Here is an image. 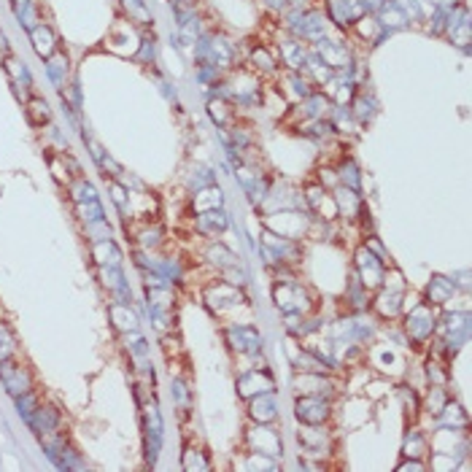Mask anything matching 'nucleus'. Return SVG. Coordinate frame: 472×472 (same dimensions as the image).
I'll return each instance as SVG.
<instances>
[{"mask_svg": "<svg viewBox=\"0 0 472 472\" xmlns=\"http://www.w3.org/2000/svg\"><path fill=\"white\" fill-rule=\"evenodd\" d=\"M0 386L11 399H17L24 391L36 389V372L20 356H14L8 362H0Z\"/></svg>", "mask_w": 472, "mask_h": 472, "instance_id": "f257e3e1", "label": "nucleus"}, {"mask_svg": "<svg viewBox=\"0 0 472 472\" xmlns=\"http://www.w3.org/2000/svg\"><path fill=\"white\" fill-rule=\"evenodd\" d=\"M24 424L30 427L33 434H38V437H41V434H46V432L62 429V411L57 408V405H52V402L41 399V402H38V408L24 418Z\"/></svg>", "mask_w": 472, "mask_h": 472, "instance_id": "f03ea898", "label": "nucleus"}, {"mask_svg": "<svg viewBox=\"0 0 472 472\" xmlns=\"http://www.w3.org/2000/svg\"><path fill=\"white\" fill-rule=\"evenodd\" d=\"M30 33V41H33V49H36V54L38 57H52L57 49H60V38H57V33H54V27L49 24V22H38L33 30H27Z\"/></svg>", "mask_w": 472, "mask_h": 472, "instance_id": "7ed1b4c3", "label": "nucleus"}, {"mask_svg": "<svg viewBox=\"0 0 472 472\" xmlns=\"http://www.w3.org/2000/svg\"><path fill=\"white\" fill-rule=\"evenodd\" d=\"M46 76H49V82L54 84L57 89H62L65 84H68V76H70V60H68V54L57 49L52 57H46Z\"/></svg>", "mask_w": 472, "mask_h": 472, "instance_id": "20e7f679", "label": "nucleus"}, {"mask_svg": "<svg viewBox=\"0 0 472 472\" xmlns=\"http://www.w3.org/2000/svg\"><path fill=\"white\" fill-rule=\"evenodd\" d=\"M24 116H27V122L30 127H49L52 124V108L49 103L43 100L41 95H33V98H27L24 100Z\"/></svg>", "mask_w": 472, "mask_h": 472, "instance_id": "39448f33", "label": "nucleus"}, {"mask_svg": "<svg viewBox=\"0 0 472 472\" xmlns=\"http://www.w3.org/2000/svg\"><path fill=\"white\" fill-rule=\"evenodd\" d=\"M89 254H92V259H95V265H98V267L119 265V262H122V251L116 248V243H114L111 238H105V241H98V243H92Z\"/></svg>", "mask_w": 472, "mask_h": 472, "instance_id": "423d86ee", "label": "nucleus"}, {"mask_svg": "<svg viewBox=\"0 0 472 472\" xmlns=\"http://www.w3.org/2000/svg\"><path fill=\"white\" fill-rule=\"evenodd\" d=\"M14 356H20L17 332H14V327H11L6 319H0V362H8V359H14Z\"/></svg>", "mask_w": 472, "mask_h": 472, "instance_id": "0eeeda50", "label": "nucleus"}, {"mask_svg": "<svg viewBox=\"0 0 472 472\" xmlns=\"http://www.w3.org/2000/svg\"><path fill=\"white\" fill-rule=\"evenodd\" d=\"M108 316H111V321H114V327L119 329V332H132V329L138 327V319H135V313L130 310L127 303H114L111 308H108Z\"/></svg>", "mask_w": 472, "mask_h": 472, "instance_id": "6e6552de", "label": "nucleus"}, {"mask_svg": "<svg viewBox=\"0 0 472 472\" xmlns=\"http://www.w3.org/2000/svg\"><path fill=\"white\" fill-rule=\"evenodd\" d=\"M6 73L11 76L14 86H20L22 84V89H33V76H30V70H27L20 60H14L11 54L6 57Z\"/></svg>", "mask_w": 472, "mask_h": 472, "instance_id": "1a4fd4ad", "label": "nucleus"}, {"mask_svg": "<svg viewBox=\"0 0 472 472\" xmlns=\"http://www.w3.org/2000/svg\"><path fill=\"white\" fill-rule=\"evenodd\" d=\"M43 399V394H41V389H30V391H24L22 397H17L14 399V405H17V413H20L22 418H27L30 413L36 411L38 408V402Z\"/></svg>", "mask_w": 472, "mask_h": 472, "instance_id": "9d476101", "label": "nucleus"}, {"mask_svg": "<svg viewBox=\"0 0 472 472\" xmlns=\"http://www.w3.org/2000/svg\"><path fill=\"white\" fill-rule=\"evenodd\" d=\"M122 6L124 11H127V17H130V22H138V24H149L151 22V14L144 6V0H122Z\"/></svg>", "mask_w": 472, "mask_h": 472, "instance_id": "9b49d317", "label": "nucleus"}, {"mask_svg": "<svg viewBox=\"0 0 472 472\" xmlns=\"http://www.w3.org/2000/svg\"><path fill=\"white\" fill-rule=\"evenodd\" d=\"M0 52H3V54H8V52H11V49H8V38H6V33H3V30H0Z\"/></svg>", "mask_w": 472, "mask_h": 472, "instance_id": "f8f14e48", "label": "nucleus"}]
</instances>
